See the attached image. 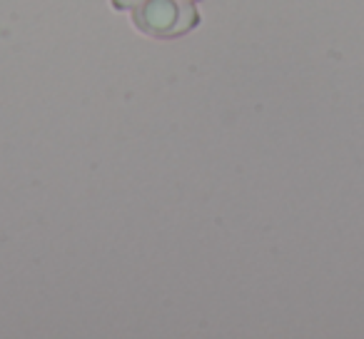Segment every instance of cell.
Here are the masks:
<instances>
[{
	"mask_svg": "<svg viewBox=\"0 0 364 339\" xmlns=\"http://www.w3.org/2000/svg\"><path fill=\"white\" fill-rule=\"evenodd\" d=\"M190 3H195V0H190Z\"/></svg>",
	"mask_w": 364,
	"mask_h": 339,
	"instance_id": "cell-3",
	"label": "cell"
},
{
	"mask_svg": "<svg viewBox=\"0 0 364 339\" xmlns=\"http://www.w3.org/2000/svg\"><path fill=\"white\" fill-rule=\"evenodd\" d=\"M137 3H140V0H112V6L120 8V11H122V8H130V11H132Z\"/></svg>",
	"mask_w": 364,
	"mask_h": 339,
	"instance_id": "cell-2",
	"label": "cell"
},
{
	"mask_svg": "<svg viewBox=\"0 0 364 339\" xmlns=\"http://www.w3.org/2000/svg\"><path fill=\"white\" fill-rule=\"evenodd\" d=\"M132 23L150 38H180L200 23L198 8L190 0H140L132 8Z\"/></svg>",
	"mask_w": 364,
	"mask_h": 339,
	"instance_id": "cell-1",
	"label": "cell"
}]
</instances>
